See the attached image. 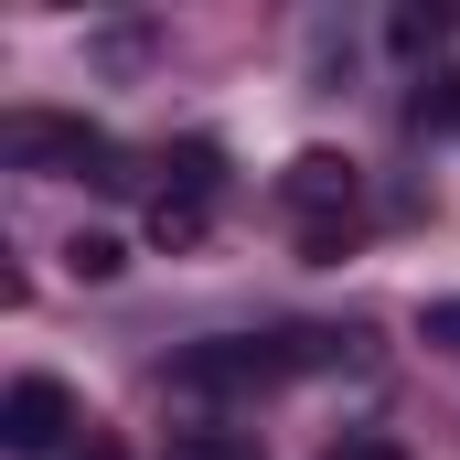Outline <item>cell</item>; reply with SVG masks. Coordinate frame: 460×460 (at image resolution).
Returning <instances> with one entry per match:
<instances>
[{
  "label": "cell",
  "mask_w": 460,
  "mask_h": 460,
  "mask_svg": "<svg viewBox=\"0 0 460 460\" xmlns=\"http://www.w3.org/2000/svg\"><path fill=\"white\" fill-rule=\"evenodd\" d=\"M311 364H343V332H268V343H193L172 364L182 396H268Z\"/></svg>",
  "instance_id": "cell-1"
},
{
  "label": "cell",
  "mask_w": 460,
  "mask_h": 460,
  "mask_svg": "<svg viewBox=\"0 0 460 460\" xmlns=\"http://www.w3.org/2000/svg\"><path fill=\"white\" fill-rule=\"evenodd\" d=\"M279 204L300 215V246H311V257H343L364 182H353V161H343V150H300V161L279 172Z\"/></svg>",
  "instance_id": "cell-2"
},
{
  "label": "cell",
  "mask_w": 460,
  "mask_h": 460,
  "mask_svg": "<svg viewBox=\"0 0 460 460\" xmlns=\"http://www.w3.org/2000/svg\"><path fill=\"white\" fill-rule=\"evenodd\" d=\"M11 161L22 172H86V182H139V172H118V139L108 128H86V118H43V108H22L11 128Z\"/></svg>",
  "instance_id": "cell-3"
},
{
  "label": "cell",
  "mask_w": 460,
  "mask_h": 460,
  "mask_svg": "<svg viewBox=\"0 0 460 460\" xmlns=\"http://www.w3.org/2000/svg\"><path fill=\"white\" fill-rule=\"evenodd\" d=\"M65 429H75V385H65V375H22V385L0 396V439H11V460L65 450Z\"/></svg>",
  "instance_id": "cell-4"
},
{
  "label": "cell",
  "mask_w": 460,
  "mask_h": 460,
  "mask_svg": "<svg viewBox=\"0 0 460 460\" xmlns=\"http://www.w3.org/2000/svg\"><path fill=\"white\" fill-rule=\"evenodd\" d=\"M172 460H268V450H257L246 429H182V439H172Z\"/></svg>",
  "instance_id": "cell-5"
},
{
  "label": "cell",
  "mask_w": 460,
  "mask_h": 460,
  "mask_svg": "<svg viewBox=\"0 0 460 460\" xmlns=\"http://www.w3.org/2000/svg\"><path fill=\"white\" fill-rule=\"evenodd\" d=\"M65 268H75V279H118V268H128V246H118V235H75V246H65Z\"/></svg>",
  "instance_id": "cell-6"
},
{
  "label": "cell",
  "mask_w": 460,
  "mask_h": 460,
  "mask_svg": "<svg viewBox=\"0 0 460 460\" xmlns=\"http://www.w3.org/2000/svg\"><path fill=\"white\" fill-rule=\"evenodd\" d=\"M322 460H407V450H396V439H375V429H364V439H343V450H322Z\"/></svg>",
  "instance_id": "cell-7"
},
{
  "label": "cell",
  "mask_w": 460,
  "mask_h": 460,
  "mask_svg": "<svg viewBox=\"0 0 460 460\" xmlns=\"http://www.w3.org/2000/svg\"><path fill=\"white\" fill-rule=\"evenodd\" d=\"M86 460H128V450H118V439H97V450H86Z\"/></svg>",
  "instance_id": "cell-8"
}]
</instances>
